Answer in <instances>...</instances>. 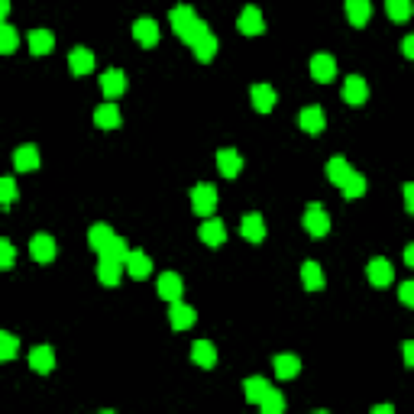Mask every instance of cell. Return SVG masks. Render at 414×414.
<instances>
[{
	"label": "cell",
	"mask_w": 414,
	"mask_h": 414,
	"mask_svg": "<svg viewBox=\"0 0 414 414\" xmlns=\"http://www.w3.org/2000/svg\"><path fill=\"white\" fill-rule=\"evenodd\" d=\"M192 207H194V214L211 217V214L217 211V188H214V185H198L192 192Z\"/></svg>",
	"instance_id": "1"
},
{
	"label": "cell",
	"mask_w": 414,
	"mask_h": 414,
	"mask_svg": "<svg viewBox=\"0 0 414 414\" xmlns=\"http://www.w3.org/2000/svg\"><path fill=\"white\" fill-rule=\"evenodd\" d=\"M343 101L350 107H362L369 101V85L362 81L360 74H350V78L343 81Z\"/></svg>",
	"instance_id": "2"
},
{
	"label": "cell",
	"mask_w": 414,
	"mask_h": 414,
	"mask_svg": "<svg viewBox=\"0 0 414 414\" xmlns=\"http://www.w3.org/2000/svg\"><path fill=\"white\" fill-rule=\"evenodd\" d=\"M304 230H308L311 236H327L330 217H327V211H324L320 204H311L308 211H304Z\"/></svg>",
	"instance_id": "3"
},
{
	"label": "cell",
	"mask_w": 414,
	"mask_h": 414,
	"mask_svg": "<svg viewBox=\"0 0 414 414\" xmlns=\"http://www.w3.org/2000/svg\"><path fill=\"white\" fill-rule=\"evenodd\" d=\"M236 26H240V32H243V36H262V32H266V20H262L259 7H243V13H240Z\"/></svg>",
	"instance_id": "4"
},
{
	"label": "cell",
	"mask_w": 414,
	"mask_h": 414,
	"mask_svg": "<svg viewBox=\"0 0 414 414\" xmlns=\"http://www.w3.org/2000/svg\"><path fill=\"white\" fill-rule=\"evenodd\" d=\"M366 276H369V282L375 288H389L392 285V278H395V269L389 259H372L369 269H366Z\"/></svg>",
	"instance_id": "5"
},
{
	"label": "cell",
	"mask_w": 414,
	"mask_h": 414,
	"mask_svg": "<svg viewBox=\"0 0 414 414\" xmlns=\"http://www.w3.org/2000/svg\"><path fill=\"white\" fill-rule=\"evenodd\" d=\"M169 20H172V26H175V32H178L181 39H188L192 30L198 26V17H194L192 7H175V10L169 13Z\"/></svg>",
	"instance_id": "6"
},
{
	"label": "cell",
	"mask_w": 414,
	"mask_h": 414,
	"mask_svg": "<svg viewBox=\"0 0 414 414\" xmlns=\"http://www.w3.org/2000/svg\"><path fill=\"white\" fill-rule=\"evenodd\" d=\"M333 74H337V62H333L327 52H320L311 59V78H314V81L327 85V81H333Z\"/></svg>",
	"instance_id": "7"
},
{
	"label": "cell",
	"mask_w": 414,
	"mask_h": 414,
	"mask_svg": "<svg viewBox=\"0 0 414 414\" xmlns=\"http://www.w3.org/2000/svg\"><path fill=\"white\" fill-rule=\"evenodd\" d=\"M156 291H159V298H165V301H181V291H185L181 276H175V272H162L159 282H156Z\"/></svg>",
	"instance_id": "8"
},
{
	"label": "cell",
	"mask_w": 414,
	"mask_h": 414,
	"mask_svg": "<svg viewBox=\"0 0 414 414\" xmlns=\"http://www.w3.org/2000/svg\"><path fill=\"white\" fill-rule=\"evenodd\" d=\"M298 123H301L304 133L318 136V133H324V127H327V117H324V110H320V107H304V110H301V117H298Z\"/></svg>",
	"instance_id": "9"
},
{
	"label": "cell",
	"mask_w": 414,
	"mask_h": 414,
	"mask_svg": "<svg viewBox=\"0 0 414 414\" xmlns=\"http://www.w3.org/2000/svg\"><path fill=\"white\" fill-rule=\"evenodd\" d=\"M217 172H220L223 178H236V175L243 172L240 152H234V149H220V152H217Z\"/></svg>",
	"instance_id": "10"
},
{
	"label": "cell",
	"mask_w": 414,
	"mask_h": 414,
	"mask_svg": "<svg viewBox=\"0 0 414 414\" xmlns=\"http://www.w3.org/2000/svg\"><path fill=\"white\" fill-rule=\"evenodd\" d=\"M30 253L36 262H52L55 259V240L49 234H36L30 240Z\"/></svg>",
	"instance_id": "11"
},
{
	"label": "cell",
	"mask_w": 414,
	"mask_h": 414,
	"mask_svg": "<svg viewBox=\"0 0 414 414\" xmlns=\"http://www.w3.org/2000/svg\"><path fill=\"white\" fill-rule=\"evenodd\" d=\"M133 36H136L139 45H156L159 43V26H156V20H149V17H143V20L133 23Z\"/></svg>",
	"instance_id": "12"
},
{
	"label": "cell",
	"mask_w": 414,
	"mask_h": 414,
	"mask_svg": "<svg viewBox=\"0 0 414 414\" xmlns=\"http://www.w3.org/2000/svg\"><path fill=\"white\" fill-rule=\"evenodd\" d=\"M169 320H172V327H175V330H188V327H194L198 314H194V308H188V304H181V301H172Z\"/></svg>",
	"instance_id": "13"
},
{
	"label": "cell",
	"mask_w": 414,
	"mask_h": 414,
	"mask_svg": "<svg viewBox=\"0 0 414 414\" xmlns=\"http://www.w3.org/2000/svg\"><path fill=\"white\" fill-rule=\"evenodd\" d=\"M101 91H104L107 97H120L123 91H127V74L120 72V68L104 72V78H101Z\"/></svg>",
	"instance_id": "14"
},
{
	"label": "cell",
	"mask_w": 414,
	"mask_h": 414,
	"mask_svg": "<svg viewBox=\"0 0 414 414\" xmlns=\"http://www.w3.org/2000/svg\"><path fill=\"white\" fill-rule=\"evenodd\" d=\"M240 230H243V236L249 243H262V240H266V220H262L259 214H246Z\"/></svg>",
	"instance_id": "15"
},
{
	"label": "cell",
	"mask_w": 414,
	"mask_h": 414,
	"mask_svg": "<svg viewBox=\"0 0 414 414\" xmlns=\"http://www.w3.org/2000/svg\"><path fill=\"white\" fill-rule=\"evenodd\" d=\"M120 276H123V262H117V259H104V256H101V266H97V278H101V285L114 288L120 282Z\"/></svg>",
	"instance_id": "16"
},
{
	"label": "cell",
	"mask_w": 414,
	"mask_h": 414,
	"mask_svg": "<svg viewBox=\"0 0 414 414\" xmlns=\"http://www.w3.org/2000/svg\"><path fill=\"white\" fill-rule=\"evenodd\" d=\"M30 366L36 372H52L55 369V353H52V346H32L30 350Z\"/></svg>",
	"instance_id": "17"
},
{
	"label": "cell",
	"mask_w": 414,
	"mask_h": 414,
	"mask_svg": "<svg viewBox=\"0 0 414 414\" xmlns=\"http://www.w3.org/2000/svg\"><path fill=\"white\" fill-rule=\"evenodd\" d=\"M123 266H127V272L133 278H149V272H152V259H149L146 253H130L127 256V262H123Z\"/></svg>",
	"instance_id": "18"
},
{
	"label": "cell",
	"mask_w": 414,
	"mask_h": 414,
	"mask_svg": "<svg viewBox=\"0 0 414 414\" xmlns=\"http://www.w3.org/2000/svg\"><path fill=\"white\" fill-rule=\"evenodd\" d=\"M192 360L201 366V369H214L217 366V350H214V343L207 340H198L192 346Z\"/></svg>",
	"instance_id": "19"
},
{
	"label": "cell",
	"mask_w": 414,
	"mask_h": 414,
	"mask_svg": "<svg viewBox=\"0 0 414 414\" xmlns=\"http://www.w3.org/2000/svg\"><path fill=\"white\" fill-rule=\"evenodd\" d=\"M369 17H372L369 0H346V20H350L353 26H366Z\"/></svg>",
	"instance_id": "20"
},
{
	"label": "cell",
	"mask_w": 414,
	"mask_h": 414,
	"mask_svg": "<svg viewBox=\"0 0 414 414\" xmlns=\"http://www.w3.org/2000/svg\"><path fill=\"white\" fill-rule=\"evenodd\" d=\"M201 240L207 246H220L223 240H227V227H223L220 220H214V217L211 220H204L201 223Z\"/></svg>",
	"instance_id": "21"
},
{
	"label": "cell",
	"mask_w": 414,
	"mask_h": 414,
	"mask_svg": "<svg viewBox=\"0 0 414 414\" xmlns=\"http://www.w3.org/2000/svg\"><path fill=\"white\" fill-rule=\"evenodd\" d=\"M13 165H17L20 172L39 169V149L36 146H20L17 149V156H13Z\"/></svg>",
	"instance_id": "22"
},
{
	"label": "cell",
	"mask_w": 414,
	"mask_h": 414,
	"mask_svg": "<svg viewBox=\"0 0 414 414\" xmlns=\"http://www.w3.org/2000/svg\"><path fill=\"white\" fill-rule=\"evenodd\" d=\"M243 389H246V402H249V404H259L269 392H272V385H269L266 379H256V375H253V379H246Z\"/></svg>",
	"instance_id": "23"
},
{
	"label": "cell",
	"mask_w": 414,
	"mask_h": 414,
	"mask_svg": "<svg viewBox=\"0 0 414 414\" xmlns=\"http://www.w3.org/2000/svg\"><path fill=\"white\" fill-rule=\"evenodd\" d=\"M52 45H55V39H52V32L49 30H32L30 32V52L32 55L52 52Z\"/></svg>",
	"instance_id": "24"
},
{
	"label": "cell",
	"mask_w": 414,
	"mask_h": 414,
	"mask_svg": "<svg viewBox=\"0 0 414 414\" xmlns=\"http://www.w3.org/2000/svg\"><path fill=\"white\" fill-rule=\"evenodd\" d=\"M68 65H72L74 74L94 72V52H87V49H74V52L68 55Z\"/></svg>",
	"instance_id": "25"
},
{
	"label": "cell",
	"mask_w": 414,
	"mask_h": 414,
	"mask_svg": "<svg viewBox=\"0 0 414 414\" xmlns=\"http://www.w3.org/2000/svg\"><path fill=\"white\" fill-rule=\"evenodd\" d=\"M253 107L259 110V114H269L272 107H276V91L269 85H256L253 87Z\"/></svg>",
	"instance_id": "26"
},
{
	"label": "cell",
	"mask_w": 414,
	"mask_h": 414,
	"mask_svg": "<svg viewBox=\"0 0 414 414\" xmlns=\"http://www.w3.org/2000/svg\"><path fill=\"white\" fill-rule=\"evenodd\" d=\"M94 123L101 130H117L120 127V110L114 104H104L94 110Z\"/></svg>",
	"instance_id": "27"
},
{
	"label": "cell",
	"mask_w": 414,
	"mask_h": 414,
	"mask_svg": "<svg viewBox=\"0 0 414 414\" xmlns=\"http://www.w3.org/2000/svg\"><path fill=\"white\" fill-rule=\"evenodd\" d=\"M385 10L395 23H404L414 17V0H385Z\"/></svg>",
	"instance_id": "28"
},
{
	"label": "cell",
	"mask_w": 414,
	"mask_h": 414,
	"mask_svg": "<svg viewBox=\"0 0 414 414\" xmlns=\"http://www.w3.org/2000/svg\"><path fill=\"white\" fill-rule=\"evenodd\" d=\"M298 372H301V362H298V356H291V353H282V356H276V375H278V379H295Z\"/></svg>",
	"instance_id": "29"
},
{
	"label": "cell",
	"mask_w": 414,
	"mask_h": 414,
	"mask_svg": "<svg viewBox=\"0 0 414 414\" xmlns=\"http://www.w3.org/2000/svg\"><path fill=\"white\" fill-rule=\"evenodd\" d=\"M110 240H114V230H110L107 223H94V227H91V234H87V243H91V249H94V253H101V249H104Z\"/></svg>",
	"instance_id": "30"
},
{
	"label": "cell",
	"mask_w": 414,
	"mask_h": 414,
	"mask_svg": "<svg viewBox=\"0 0 414 414\" xmlns=\"http://www.w3.org/2000/svg\"><path fill=\"white\" fill-rule=\"evenodd\" d=\"M301 278H304V288H308V291H320V288H324V272H320L318 262H304V266H301Z\"/></svg>",
	"instance_id": "31"
},
{
	"label": "cell",
	"mask_w": 414,
	"mask_h": 414,
	"mask_svg": "<svg viewBox=\"0 0 414 414\" xmlns=\"http://www.w3.org/2000/svg\"><path fill=\"white\" fill-rule=\"evenodd\" d=\"M192 49H194V55H198V62H211L214 55H217V36L207 32V36H201V39L192 45Z\"/></svg>",
	"instance_id": "32"
},
{
	"label": "cell",
	"mask_w": 414,
	"mask_h": 414,
	"mask_svg": "<svg viewBox=\"0 0 414 414\" xmlns=\"http://www.w3.org/2000/svg\"><path fill=\"white\" fill-rule=\"evenodd\" d=\"M350 172H353V169H350V162H346V159H340V156H337V159H330V162H327V178L333 181L337 188H340L343 181L350 178Z\"/></svg>",
	"instance_id": "33"
},
{
	"label": "cell",
	"mask_w": 414,
	"mask_h": 414,
	"mask_svg": "<svg viewBox=\"0 0 414 414\" xmlns=\"http://www.w3.org/2000/svg\"><path fill=\"white\" fill-rule=\"evenodd\" d=\"M340 192H343V198H362V194H366V178H362L360 172H350V178L343 181L340 185Z\"/></svg>",
	"instance_id": "34"
},
{
	"label": "cell",
	"mask_w": 414,
	"mask_h": 414,
	"mask_svg": "<svg viewBox=\"0 0 414 414\" xmlns=\"http://www.w3.org/2000/svg\"><path fill=\"white\" fill-rule=\"evenodd\" d=\"M101 256H104V259H117V262H127L130 249H127V243H123L120 236H114V240H110V243L101 249Z\"/></svg>",
	"instance_id": "35"
},
{
	"label": "cell",
	"mask_w": 414,
	"mask_h": 414,
	"mask_svg": "<svg viewBox=\"0 0 414 414\" xmlns=\"http://www.w3.org/2000/svg\"><path fill=\"white\" fill-rule=\"evenodd\" d=\"M17 43H20V36H17V30H13L10 23H3V26H0V52H3V55L17 52Z\"/></svg>",
	"instance_id": "36"
},
{
	"label": "cell",
	"mask_w": 414,
	"mask_h": 414,
	"mask_svg": "<svg viewBox=\"0 0 414 414\" xmlns=\"http://www.w3.org/2000/svg\"><path fill=\"white\" fill-rule=\"evenodd\" d=\"M259 408H262V411H266V414H278V411H285V395H282V392H276V389H272V392H269L266 398L259 402Z\"/></svg>",
	"instance_id": "37"
},
{
	"label": "cell",
	"mask_w": 414,
	"mask_h": 414,
	"mask_svg": "<svg viewBox=\"0 0 414 414\" xmlns=\"http://www.w3.org/2000/svg\"><path fill=\"white\" fill-rule=\"evenodd\" d=\"M17 346H20V343H17L13 333H0V360L3 362H10L13 356H17Z\"/></svg>",
	"instance_id": "38"
},
{
	"label": "cell",
	"mask_w": 414,
	"mask_h": 414,
	"mask_svg": "<svg viewBox=\"0 0 414 414\" xmlns=\"http://www.w3.org/2000/svg\"><path fill=\"white\" fill-rule=\"evenodd\" d=\"M0 256H3V259H0V266L3 269H10L13 262H17V249H13L10 240H0Z\"/></svg>",
	"instance_id": "39"
},
{
	"label": "cell",
	"mask_w": 414,
	"mask_h": 414,
	"mask_svg": "<svg viewBox=\"0 0 414 414\" xmlns=\"http://www.w3.org/2000/svg\"><path fill=\"white\" fill-rule=\"evenodd\" d=\"M13 198H17V185H13V178H0V201H3V207L13 204Z\"/></svg>",
	"instance_id": "40"
},
{
	"label": "cell",
	"mask_w": 414,
	"mask_h": 414,
	"mask_svg": "<svg viewBox=\"0 0 414 414\" xmlns=\"http://www.w3.org/2000/svg\"><path fill=\"white\" fill-rule=\"evenodd\" d=\"M398 298H402V304L414 308V282H404V285L398 288Z\"/></svg>",
	"instance_id": "41"
},
{
	"label": "cell",
	"mask_w": 414,
	"mask_h": 414,
	"mask_svg": "<svg viewBox=\"0 0 414 414\" xmlns=\"http://www.w3.org/2000/svg\"><path fill=\"white\" fill-rule=\"evenodd\" d=\"M404 204H408V211L414 214V185H404Z\"/></svg>",
	"instance_id": "42"
},
{
	"label": "cell",
	"mask_w": 414,
	"mask_h": 414,
	"mask_svg": "<svg viewBox=\"0 0 414 414\" xmlns=\"http://www.w3.org/2000/svg\"><path fill=\"white\" fill-rule=\"evenodd\" d=\"M404 362H408V366H414V340L404 343Z\"/></svg>",
	"instance_id": "43"
},
{
	"label": "cell",
	"mask_w": 414,
	"mask_h": 414,
	"mask_svg": "<svg viewBox=\"0 0 414 414\" xmlns=\"http://www.w3.org/2000/svg\"><path fill=\"white\" fill-rule=\"evenodd\" d=\"M402 52L408 55V59H414V36H408V39L402 43Z\"/></svg>",
	"instance_id": "44"
},
{
	"label": "cell",
	"mask_w": 414,
	"mask_h": 414,
	"mask_svg": "<svg viewBox=\"0 0 414 414\" xmlns=\"http://www.w3.org/2000/svg\"><path fill=\"white\" fill-rule=\"evenodd\" d=\"M395 408L392 404H375V408H372V414H392Z\"/></svg>",
	"instance_id": "45"
},
{
	"label": "cell",
	"mask_w": 414,
	"mask_h": 414,
	"mask_svg": "<svg viewBox=\"0 0 414 414\" xmlns=\"http://www.w3.org/2000/svg\"><path fill=\"white\" fill-rule=\"evenodd\" d=\"M404 262H408V266H414V243L404 249Z\"/></svg>",
	"instance_id": "46"
}]
</instances>
